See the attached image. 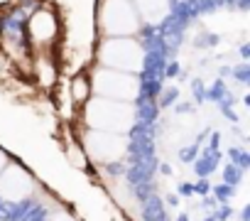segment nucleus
Returning a JSON list of instances; mask_svg holds the SVG:
<instances>
[{"label": "nucleus", "mask_w": 250, "mask_h": 221, "mask_svg": "<svg viewBox=\"0 0 250 221\" xmlns=\"http://www.w3.org/2000/svg\"><path fill=\"white\" fill-rule=\"evenodd\" d=\"M81 150L86 153L88 160L98 165H115L128 155V135H118V133H101V131H86L81 138Z\"/></svg>", "instance_id": "5"}, {"label": "nucleus", "mask_w": 250, "mask_h": 221, "mask_svg": "<svg viewBox=\"0 0 250 221\" xmlns=\"http://www.w3.org/2000/svg\"><path fill=\"white\" fill-rule=\"evenodd\" d=\"M91 93L98 98H108V101H120V103H133L140 96V79L133 74H123V71H113V69H103L98 66L91 79H88Z\"/></svg>", "instance_id": "4"}, {"label": "nucleus", "mask_w": 250, "mask_h": 221, "mask_svg": "<svg viewBox=\"0 0 250 221\" xmlns=\"http://www.w3.org/2000/svg\"><path fill=\"white\" fill-rule=\"evenodd\" d=\"M135 121H138V113L133 103L108 101L98 96H91L83 103V123L88 131L128 135L135 128Z\"/></svg>", "instance_id": "1"}, {"label": "nucleus", "mask_w": 250, "mask_h": 221, "mask_svg": "<svg viewBox=\"0 0 250 221\" xmlns=\"http://www.w3.org/2000/svg\"><path fill=\"white\" fill-rule=\"evenodd\" d=\"M71 93H74V98H79V101H88L91 98V86H88V79L86 76H76L74 79V84H71Z\"/></svg>", "instance_id": "9"}, {"label": "nucleus", "mask_w": 250, "mask_h": 221, "mask_svg": "<svg viewBox=\"0 0 250 221\" xmlns=\"http://www.w3.org/2000/svg\"><path fill=\"white\" fill-rule=\"evenodd\" d=\"M96 22L103 37H135L143 27L130 0H101Z\"/></svg>", "instance_id": "3"}, {"label": "nucleus", "mask_w": 250, "mask_h": 221, "mask_svg": "<svg viewBox=\"0 0 250 221\" xmlns=\"http://www.w3.org/2000/svg\"><path fill=\"white\" fill-rule=\"evenodd\" d=\"M35 194V177L18 162H8L0 172V199L5 204H22Z\"/></svg>", "instance_id": "6"}, {"label": "nucleus", "mask_w": 250, "mask_h": 221, "mask_svg": "<svg viewBox=\"0 0 250 221\" xmlns=\"http://www.w3.org/2000/svg\"><path fill=\"white\" fill-rule=\"evenodd\" d=\"M0 3H10V0H0Z\"/></svg>", "instance_id": "12"}, {"label": "nucleus", "mask_w": 250, "mask_h": 221, "mask_svg": "<svg viewBox=\"0 0 250 221\" xmlns=\"http://www.w3.org/2000/svg\"><path fill=\"white\" fill-rule=\"evenodd\" d=\"M169 8H172V0H138L135 3V13L140 22H147V25L165 22L169 18Z\"/></svg>", "instance_id": "8"}, {"label": "nucleus", "mask_w": 250, "mask_h": 221, "mask_svg": "<svg viewBox=\"0 0 250 221\" xmlns=\"http://www.w3.org/2000/svg\"><path fill=\"white\" fill-rule=\"evenodd\" d=\"M49 221H79L71 211H66V209H59V211H54L52 216H49Z\"/></svg>", "instance_id": "10"}, {"label": "nucleus", "mask_w": 250, "mask_h": 221, "mask_svg": "<svg viewBox=\"0 0 250 221\" xmlns=\"http://www.w3.org/2000/svg\"><path fill=\"white\" fill-rule=\"evenodd\" d=\"M103 69L138 76L145 69V47L135 37H103L96 52Z\"/></svg>", "instance_id": "2"}, {"label": "nucleus", "mask_w": 250, "mask_h": 221, "mask_svg": "<svg viewBox=\"0 0 250 221\" xmlns=\"http://www.w3.org/2000/svg\"><path fill=\"white\" fill-rule=\"evenodd\" d=\"M27 32H30V37H32L35 44H42V47L52 44V42L57 40V35H59L57 15H54L52 10H47V8L32 13V18H30V22H27Z\"/></svg>", "instance_id": "7"}, {"label": "nucleus", "mask_w": 250, "mask_h": 221, "mask_svg": "<svg viewBox=\"0 0 250 221\" xmlns=\"http://www.w3.org/2000/svg\"><path fill=\"white\" fill-rule=\"evenodd\" d=\"M8 162H10V160H8V155H5L3 150H0V172L5 170V165H8Z\"/></svg>", "instance_id": "11"}]
</instances>
